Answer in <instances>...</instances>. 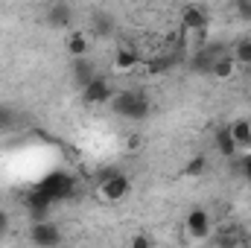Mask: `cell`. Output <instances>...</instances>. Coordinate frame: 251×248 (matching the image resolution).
Masks as SVG:
<instances>
[{"label": "cell", "mask_w": 251, "mask_h": 248, "mask_svg": "<svg viewBox=\"0 0 251 248\" xmlns=\"http://www.w3.org/2000/svg\"><path fill=\"white\" fill-rule=\"evenodd\" d=\"M184 231H187L190 240H196V243L207 240V237L213 234V219H210V213H207L204 207H193L187 213V219H184Z\"/></svg>", "instance_id": "cell-1"}, {"label": "cell", "mask_w": 251, "mask_h": 248, "mask_svg": "<svg viewBox=\"0 0 251 248\" xmlns=\"http://www.w3.org/2000/svg\"><path fill=\"white\" fill-rule=\"evenodd\" d=\"M29 243L35 248H56L62 243V231H59V225L50 222V219L32 222V228H29Z\"/></svg>", "instance_id": "cell-2"}, {"label": "cell", "mask_w": 251, "mask_h": 248, "mask_svg": "<svg viewBox=\"0 0 251 248\" xmlns=\"http://www.w3.org/2000/svg\"><path fill=\"white\" fill-rule=\"evenodd\" d=\"M97 193H100V198H102V201L117 204V201H123L126 196L131 193V181H128V175H126V173H117V175H111L108 181H100Z\"/></svg>", "instance_id": "cell-3"}, {"label": "cell", "mask_w": 251, "mask_h": 248, "mask_svg": "<svg viewBox=\"0 0 251 248\" xmlns=\"http://www.w3.org/2000/svg\"><path fill=\"white\" fill-rule=\"evenodd\" d=\"M38 187H41L53 201H62V198H67V196H73L76 181H73V175H67V173H50Z\"/></svg>", "instance_id": "cell-4"}, {"label": "cell", "mask_w": 251, "mask_h": 248, "mask_svg": "<svg viewBox=\"0 0 251 248\" xmlns=\"http://www.w3.org/2000/svg\"><path fill=\"white\" fill-rule=\"evenodd\" d=\"M207 24H210V18H207V9L204 6L190 3V6L181 9V26H184L187 35H201L207 29Z\"/></svg>", "instance_id": "cell-5"}, {"label": "cell", "mask_w": 251, "mask_h": 248, "mask_svg": "<svg viewBox=\"0 0 251 248\" xmlns=\"http://www.w3.org/2000/svg\"><path fill=\"white\" fill-rule=\"evenodd\" d=\"M111 97H114V91H111V82L105 76H97L88 88H82L85 105H105V102H111Z\"/></svg>", "instance_id": "cell-6"}, {"label": "cell", "mask_w": 251, "mask_h": 248, "mask_svg": "<svg viewBox=\"0 0 251 248\" xmlns=\"http://www.w3.org/2000/svg\"><path fill=\"white\" fill-rule=\"evenodd\" d=\"M228 50H222V44H207V47H196V56H193V70L201 73V76H210L216 59H222Z\"/></svg>", "instance_id": "cell-7"}, {"label": "cell", "mask_w": 251, "mask_h": 248, "mask_svg": "<svg viewBox=\"0 0 251 248\" xmlns=\"http://www.w3.org/2000/svg\"><path fill=\"white\" fill-rule=\"evenodd\" d=\"M50 204H53V198H50L41 187H35V190L26 196V210H29L32 222H44V219L50 216Z\"/></svg>", "instance_id": "cell-8"}, {"label": "cell", "mask_w": 251, "mask_h": 248, "mask_svg": "<svg viewBox=\"0 0 251 248\" xmlns=\"http://www.w3.org/2000/svg\"><path fill=\"white\" fill-rule=\"evenodd\" d=\"M137 64H140V53H137V47L123 44V47H117V50H114L111 67H114L117 73H131V70H137Z\"/></svg>", "instance_id": "cell-9"}, {"label": "cell", "mask_w": 251, "mask_h": 248, "mask_svg": "<svg viewBox=\"0 0 251 248\" xmlns=\"http://www.w3.org/2000/svg\"><path fill=\"white\" fill-rule=\"evenodd\" d=\"M143 94L140 91H134V88H126V91H114V97H111V111L117 114V117H128V111L134 108V102L140 99Z\"/></svg>", "instance_id": "cell-10"}, {"label": "cell", "mask_w": 251, "mask_h": 248, "mask_svg": "<svg viewBox=\"0 0 251 248\" xmlns=\"http://www.w3.org/2000/svg\"><path fill=\"white\" fill-rule=\"evenodd\" d=\"M70 76H73V82H76L79 88H88V85H91L100 73L94 70V62H91V59H73Z\"/></svg>", "instance_id": "cell-11"}, {"label": "cell", "mask_w": 251, "mask_h": 248, "mask_svg": "<svg viewBox=\"0 0 251 248\" xmlns=\"http://www.w3.org/2000/svg\"><path fill=\"white\" fill-rule=\"evenodd\" d=\"M47 24L56 26V29H67V26L73 24V6H67V3H53V6L47 9Z\"/></svg>", "instance_id": "cell-12"}, {"label": "cell", "mask_w": 251, "mask_h": 248, "mask_svg": "<svg viewBox=\"0 0 251 248\" xmlns=\"http://www.w3.org/2000/svg\"><path fill=\"white\" fill-rule=\"evenodd\" d=\"M228 131H231V140L237 143V149L240 152H249L251 149V123L249 120H234V123L228 125Z\"/></svg>", "instance_id": "cell-13"}, {"label": "cell", "mask_w": 251, "mask_h": 248, "mask_svg": "<svg viewBox=\"0 0 251 248\" xmlns=\"http://www.w3.org/2000/svg\"><path fill=\"white\" fill-rule=\"evenodd\" d=\"M88 50H91L88 35L79 32V29H73V32L67 35V53H70L73 59H88Z\"/></svg>", "instance_id": "cell-14"}, {"label": "cell", "mask_w": 251, "mask_h": 248, "mask_svg": "<svg viewBox=\"0 0 251 248\" xmlns=\"http://www.w3.org/2000/svg\"><path fill=\"white\" fill-rule=\"evenodd\" d=\"M213 146H216V152H219L222 158H234V155L240 152V149H237V143L231 140V131H228V125L216 131V140H213Z\"/></svg>", "instance_id": "cell-15"}, {"label": "cell", "mask_w": 251, "mask_h": 248, "mask_svg": "<svg viewBox=\"0 0 251 248\" xmlns=\"http://www.w3.org/2000/svg\"><path fill=\"white\" fill-rule=\"evenodd\" d=\"M234 73H237V62H234V56L231 53H225L222 59H216V64H213V70H210V76L213 79H234Z\"/></svg>", "instance_id": "cell-16"}, {"label": "cell", "mask_w": 251, "mask_h": 248, "mask_svg": "<svg viewBox=\"0 0 251 248\" xmlns=\"http://www.w3.org/2000/svg\"><path fill=\"white\" fill-rule=\"evenodd\" d=\"M231 56H234L237 67H251V38H240L231 47Z\"/></svg>", "instance_id": "cell-17"}, {"label": "cell", "mask_w": 251, "mask_h": 248, "mask_svg": "<svg viewBox=\"0 0 251 248\" xmlns=\"http://www.w3.org/2000/svg\"><path fill=\"white\" fill-rule=\"evenodd\" d=\"M91 32H94L97 38H111V32H114V21H111V15H97L94 24H91Z\"/></svg>", "instance_id": "cell-18"}, {"label": "cell", "mask_w": 251, "mask_h": 248, "mask_svg": "<svg viewBox=\"0 0 251 248\" xmlns=\"http://www.w3.org/2000/svg\"><path fill=\"white\" fill-rule=\"evenodd\" d=\"M204 170H207V158H204V155H196V158H190L187 164H184L181 175H187V178H199Z\"/></svg>", "instance_id": "cell-19"}, {"label": "cell", "mask_w": 251, "mask_h": 248, "mask_svg": "<svg viewBox=\"0 0 251 248\" xmlns=\"http://www.w3.org/2000/svg\"><path fill=\"white\" fill-rule=\"evenodd\" d=\"M149 111H152V102H149L146 97H140V99L134 102V108L128 111V117H126V120H146V117H149Z\"/></svg>", "instance_id": "cell-20"}, {"label": "cell", "mask_w": 251, "mask_h": 248, "mask_svg": "<svg viewBox=\"0 0 251 248\" xmlns=\"http://www.w3.org/2000/svg\"><path fill=\"white\" fill-rule=\"evenodd\" d=\"M240 243H243L240 231H219V237H216L219 248H240Z\"/></svg>", "instance_id": "cell-21"}, {"label": "cell", "mask_w": 251, "mask_h": 248, "mask_svg": "<svg viewBox=\"0 0 251 248\" xmlns=\"http://www.w3.org/2000/svg\"><path fill=\"white\" fill-rule=\"evenodd\" d=\"M18 120V114H15V108H9V105H0V131H6V128H12Z\"/></svg>", "instance_id": "cell-22"}, {"label": "cell", "mask_w": 251, "mask_h": 248, "mask_svg": "<svg viewBox=\"0 0 251 248\" xmlns=\"http://www.w3.org/2000/svg\"><path fill=\"white\" fill-rule=\"evenodd\" d=\"M234 12L243 24H251V0H237L234 3Z\"/></svg>", "instance_id": "cell-23"}, {"label": "cell", "mask_w": 251, "mask_h": 248, "mask_svg": "<svg viewBox=\"0 0 251 248\" xmlns=\"http://www.w3.org/2000/svg\"><path fill=\"white\" fill-rule=\"evenodd\" d=\"M128 248H152V237L146 231H137L131 240H128Z\"/></svg>", "instance_id": "cell-24"}, {"label": "cell", "mask_w": 251, "mask_h": 248, "mask_svg": "<svg viewBox=\"0 0 251 248\" xmlns=\"http://www.w3.org/2000/svg\"><path fill=\"white\" fill-rule=\"evenodd\" d=\"M140 140H143L140 134H128V140H126V149H128V152H137V149H140Z\"/></svg>", "instance_id": "cell-25"}, {"label": "cell", "mask_w": 251, "mask_h": 248, "mask_svg": "<svg viewBox=\"0 0 251 248\" xmlns=\"http://www.w3.org/2000/svg\"><path fill=\"white\" fill-rule=\"evenodd\" d=\"M6 231H9V213H6V210L0 207V237H3Z\"/></svg>", "instance_id": "cell-26"}]
</instances>
